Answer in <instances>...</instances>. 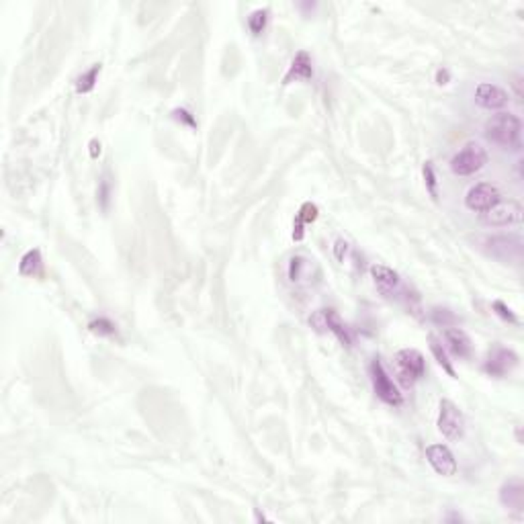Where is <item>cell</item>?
Masks as SVG:
<instances>
[{
  "label": "cell",
  "instance_id": "6da1fadb",
  "mask_svg": "<svg viewBox=\"0 0 524 524\" xmlns=\"http://www.w3.org/2000/svg\"><path fill=\"white\" fill-rule=\"evenodd\" d=\"M485 138L504 148V150H521V133H523V123L516 115L500 111L496 115H492L485 121Z\"/></svg>",
  "mask_w": 524,
  "mask_h": 524
},
{
  "label": "cell",
  "instance_id": "7a4b0ae2",
  "mask_svg": "<svg viewBox=\"0 0 524 524\" xmlns=\"http://www.w3.org/2000/svg\"><path fill=\"white\" fill-rule=\"evenodd\" d=\"M395 371L402 385L412 387L426 373V360L420 350L404 349L395 354Z\"/></svg>",
  "mask_w": 524,
  "mask_h": 524
},
{
  "label": "cell",
  "instance_id": "3957f363",
  "mask_svg": "<svg viewBox=\"0 0 524 524\" xmlns=\"http://www.w3.org/2000/svg\"><path fill=\"white\" fill-rule=\"evenodd\" d=\"M485 162H488V152H485V148H483L481 144L471 142V144H467L465 148H461V150L452 156V160H450V171L459 176L475 175L477 171H481V168L485 166Z\"/></svg>",
  "mask_w": 524,
  "mask_h": 524
},
{
  "label": "cell",
  "instance_id": "277c9868",
  "mask_svg": "<svg viewBox=\"0 0 524 524\" xmlns=\"http://www.w3.org/2000/svg\"><path fill=\"white\" fill-rule=\"evenodd\" d=\"M369 371H371V383H373V389H375L377 397H379L381 402L389 404V406H395V408L402 406L404 397H402L397 385H395V383L391 381V377L387 375L385 367H383L379 360H373Z\"/></svg>",
  "mask_w": 524,
  "mask_h": 524
},
{
  "label": "cell",
  "instance_id": "5b68a950",
  "mask_svg": "<svg viewBox=\"0 0 524 524\" xmlns=\"http://www.w3.org/2000/svg\"><path fill=\"white\" fill-rule=\"evenodd\" d=\"M438 430L442 433V437L448 440H459L463 438L465 433V418L463 412L450 402V400H442L438 406Z\"/></svg>",
  "mask_w": 524,
  "mask_h": 524
},
{
  "label": "cell",
  "instance_id": "8992f818",
  "mask_svg": "<svg viewBox=\"0 0 524 524\" xmlns=\"http://www.w3.org/2000/svg\"><path fill=\"white\" fill-rule=\"evenodd\" d=\"M523 205L514 199H508V201H498L496 205H492L488 211H483V221L488 226H494V228H504V226H512V223H518L523 219Z\"/></svg>",
  "mask_w": 524,
  "mask_h": 524
},
{
  "label": "cell",
  "instance_id": "52a82bcc",
  "mask_svg": "<svg viewBox=\"0 0 524 524\" xmlns=\"http://www.w3.org/2000/svg\"><path fill=\"white\" fill-rule=\"evenodd\" d=\"M502 199L500 190L490 184V182H479L475 186L469 188L467 197H465V205L471 209V211H477V213H483L488 211L492 205H496L498 201Z\"/></svg>",
  "mask_w": 524,
  "mask_h": 524
},
{
  "label": "cell",
  "instance_id": "ba28073f",
  "mask_svg": "<svg viewBox=\"0 0 524 524\" xmlns=\"http://www.w3.org/2000/svg\"><path fill=\"white\" fill-rule=\"evenodd\" d=\"M488 252L500 261H521L523 256V242L514 236H494L485 242Z\"/></svg>",
  "mask_w": 524,
  "mask_h": 524
},
{
  "label": "cell",
  "instance_id": "9c48e42d",
  "mask_svg": "<svg viewBox=\"0 0 524 524\" xmlns=\"http://www.w3.org/2000/svg\"><path fill=\"white\" fill-rule=\"evenodd\" d=\"M518 364V354L514 350L504 349V347H496L490 352L483 371L492 377H504L508 375L514 367Z\"/></svg>",
  "mask_w": 524,
  "mask_h": 524
},
{
  "label": "cell",
  "instance_id": "30bf717a",
  "mask_svg": "<svg viewBox=\"0 0 524 524\" xmlns=\"http://www.w3.org/2000/svg\"><path fill=\"white\" fill-rule=\"evenodd\" d=\"M426 459H428V463L433 465V469L437 471L438 475H442V477H450V475H455L457 469H459L455 455H452L450 448L444 446V444H430V446L426 448Z\"/></svg>",
  "mask_w": 524,
  "mask_h": 524
},
{
  "label": "cell",
  "instance_id": "8fae6325",
  "mask_svg": "<svg viewBox=\"0 0 524 524\" xmlns=\"http://www.w3.org/2000/svg\"><path fill=\"white\" fill-rule=\"evenodd\" d=\"M475 102L488 111H500L508 105V92L498 85L481 83L475 88Z\"/></svg>",
  "mask_w": 524,
  "mask_h": 524
},
{
  "label": "cell",
  "instance_id": "7c38bea8",
  "mask_svg": "<svg viewBox=\"0 0 524 524\" xmlns=\"http://www.w3.org/2000/svg\"><path fill=\"white\" fill-rule=\"evenodd\" d=\"M312 324H314V326H320V328H328L332 334H336V336H338V340H340V342L350 345L347 326L342 324L340 316H338L334 309H322V312H318V316H314Z\"/></svg>",
  "mask_w": 524,
  "mask_h": 524
},
{
  "label": "cell",
  "instance_id": "4fadbf2b",
  "mask_svg": "<svg viewBox=\"0 0 524 524\" xmlns=\"http://www.w3.org/2000/svg\"><path fill=\"white\" fill-rule=\"evenodd\" d=\"M442 338H444V342L448 345V350L455 356H459V358H469L471 356V352H473L471 338L461 328H446L442 332Z\"/></svg>",
  "mask_w": 524,
  "mask_h": 524
},
{
  "label": "cell",
  "instance_id": "5bb4252c",
  "mask_svg": "<svg viewBox=\"0 0 524 524\" xmlns=\"http://www.w3.org/2000/svg\"><path fill=\"white\" fill-rule=\"evenodd\" d=\"M500 502L502 506H506L508 510H524V485L521 479H510L502 485L500 490Z\"/></svg>",
  "mask_w": 524,
  "mask_h": 524
},
{
  "label": "cell",
  "instance_id": "9a60e30c",
  "mask_svg": "<svg viewBox=\"0 0 524 524\" xmlns=\"http://www.w3.org/2000/svg\"><path fill=\"white\" fill-rule=\"evenodd\" d=\"M371 274L377 283V287L383 291V293H391L400 287V274L395 270H391L389 266L385 264H373L371 266Z\"/></svg>",
  "mask_w": 524,
  "mask_h": 524
},
{
  "label": "cell",
  "instance_id": "2e32d148",
  "mask_svg": "<svg viewBox=\"0 0 524 524\" xmlns=\"http://www.w3.org/2000/svg\"><path fill=\"white\" fill-rule=\"evenodd\" d=\"M312 76H314L312 58H309V54H307V52H299V54L295 56L293 64H291L289 74L285 76V85H287V83H291L293 78H295V80H309Z\"/></svg>",
  "mask_w": 524,
  "mask_h": 524
},
{
  "label": "cell",
  "instance_id": "e0dca14e",
  "mask_svg": "<svg viewBox=\"0 0 524 524\" xmlns=\"http://www.w3.org/2000/svg\"><path fill=\"white\" fill-rule=\"evenodd\" d=\"M41 268V252L39 250H29L23 261L19 264V272L25 276H35Z\"/></svg>",
  "mask_w": 524,
  "mask_h": 524
},
{
  "label": "cell",
  "instance_id": "ac0fdd59",
  "mask_svg": "<svg viewBox=\"0 0 524 524\" xmlns=\"http://www.w3.org/2000/svg\"><path fill=\"white\" fill-rule=\"evenodd\" d=\"M98 74H100V64H94L88 72H85V74L76 80V92H80V94L90 92V90L94 88V85H96Z\"/></svg>",
  "mask_w": 524,
  "mask_h": 524
},
{
  "label": "cell",
  "instance_id": "d6986e66",
  "mask_svg": "<svg viewBox=\"0 0 524 524\" xmlns=\"http://www.w3.org/2000/svg\"><path fill=\"white\" fill-rule=\"evenodd\" d=\"M430 350H433V354L437 356L438 364H442V369H444L450 377H455L452 364H450V360H448V356H446V352H444V349H442V345H440V340H438L437 336H430Z\"/></svg>",
  "mask_w": 524,
  "mask_h": 524
},
{
  "label": "cell",
  "instance_id": "ffe728a7",
  "mask_svg": "<svg viewBox=\"0 0 524 524\" xmlns=\"http://www.w3.org/2000/svg\"><path fill=\"white\" fill-rule=\"evenodd\" d=\"M266 19H268V10L266 8H261V10H254L250 17H248V27L254 35H261L266 27Z\"/></svg>",
  "mask_w": 524,
  "mask_h": 524
},
{
  "label": "cell",
  "instance_id": "44dd1931",
  "mask_svg": "<svg viewBox=\"0 0 524 524\" xmlns=\"http://www.w3.org/2000/svg\"><path fill=\"white\" fill-rule=\"evenodd\" d=\"M90 330L92 332H96V334H100V336H113L115 334V326L109 322V320H96V322H92L90 324Z\"/></svg>",
  "mask_w": 524,
  "mask_h": 524
},
{
  "label": "cell",
  "instance_id": "7402d4cb",
  "mask_svg": "<svg viewBox=\"0 0 524 524\" xmlns=\"http://www.w3.org/2000/svg\"><path fill=\"white\" fill-rule=\"evenodd\" d=\"M316 217H318V207L312 205V203H305V205L301 207L299 215H297V219H299L301 223H309V221H314Z\"/></svg>",
  "mask_w": 524,
  "mask_h": 524
},
{
  "label": "cell",
  "instance_id": "603a6c76",
  "mask_svg": "<svg viewBox=\"0 0 524 524\" xmlns=\"http://www.w3.org/2000/svg\"><path fill=\"white\" fill-rule=\"evenodd\" d=\"M424 178H426V184H428L430 195L437 199V176H435V168H433V164H430V162H426V164H424Z\"/></svg>",
  "mask_w": 524,
  "mask_h": 524
},
{
  "label": "cell",
  "instance_id": "cb8c5ba5",
  "mask_svg": "<svg viewBox=\"0 0 524 524\" xmlns=\"http://www.w3.org/2000/svg\"><path fill=\"white\" fill-rule=\"evenodd\" d=\"M494 309H496V314L500 316V318H504V320H508V322H512V324H516L518 320H516V316L512 314V309L506 305V303H502V301H494Z\"/></svg>",
  "mask_w": 524,
  "mask_h": 524
},
{
  "label": "cell",
  "instance_id": "d4e9b609",
  "mask_svg": "<svg viewBox=\"0 0 524 524\" xmlns=\"http://www.w3.org/2000/svg\"><path fill=\"white\" fill-rule=\"evenodd\" d=\"M433 316H435V322H437V324H442V326H446V322H452V320H455V316L448 314V309H435Z\"/></svg>",
  "mask_w": 524,
  "mask_h": 524
},
{
  "label": "cell",
  "instance_id": "484cf974",
  "mask_svg": "<svg viewBox=\"0 0 524 524\" xmlns=\"http://www.w3.org/2000/svg\"><path fill=\"white\" fill-rule=\"evenodd\" d=\"M90 156H92V158L100 156V144H98L96 140H92V142H90Z\"/></svg>",
  "mask_w": 524,
  "mask_h": 524
},
{
  "label": "cell",
  "instance_id": "4316f807",
  "mask_svg": "<svg viewBox=\"0 0 524 524\" xmlns=\"http://www.w3.org/2000/svg\"><path fill=\"white\" fill-rule=\"evenodd\" d=\"M347 246H349V244H347L345 240H338V242H336V259H338V261H342V248H345V252H347Z\"/></svg>",
  "mask_w": 524,
  "mask_h": 524
},
{
  "label": "cell",
  "instance_id": "83f0119b",
  "mask_svg": "<svg viewBox=\"0 0 524 524\" xmlns=\"http://www.w3.org/2000/svg\"><path fill=\"white\" fill-rule=\"evenodd\" d=\"M446 80H448V72H446V70H438L437 72L438 85H446Z\"/></svg>",
  "mask_w": 524,
  "mask_h": 524
},
{
  "label": "cell",
  "instance_id": "f1b7e54d",
  "mask_svg": "<svg viewBox=\"0 0 524 524\" xmlns=\"http://www.w3.org/2000/svg\"><path fill=\"white\" fill-rule=\"evenodd\" d=\"M521 83H523V78H521V76H516V80H514V88H516V96H518V100L523 98V90H521Z\"/></svg>",
  "mask_w": 524,
  "mask_h": 524
}]
</instances>
